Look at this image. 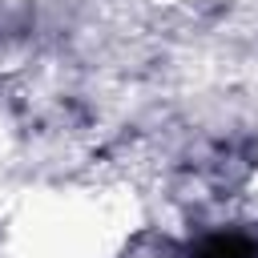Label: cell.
I'll return each instance as SVG.
<instances>
[{
	"instance_id": "obj_1",
	"label": "cell",
	"mask_w": 258,
	"mask_h": 258,
	"mask_svg": "<svg viewBox=\"0 0 258 258\" xmlns=\"http://www.w3.org/2000/svg\"><path fill=\"white\" fill-rule=\"evenodd\" d=\"M194 258H258V250L246 238H210L206 246L194 250Z\"/></svg>"
}]
</instances>
